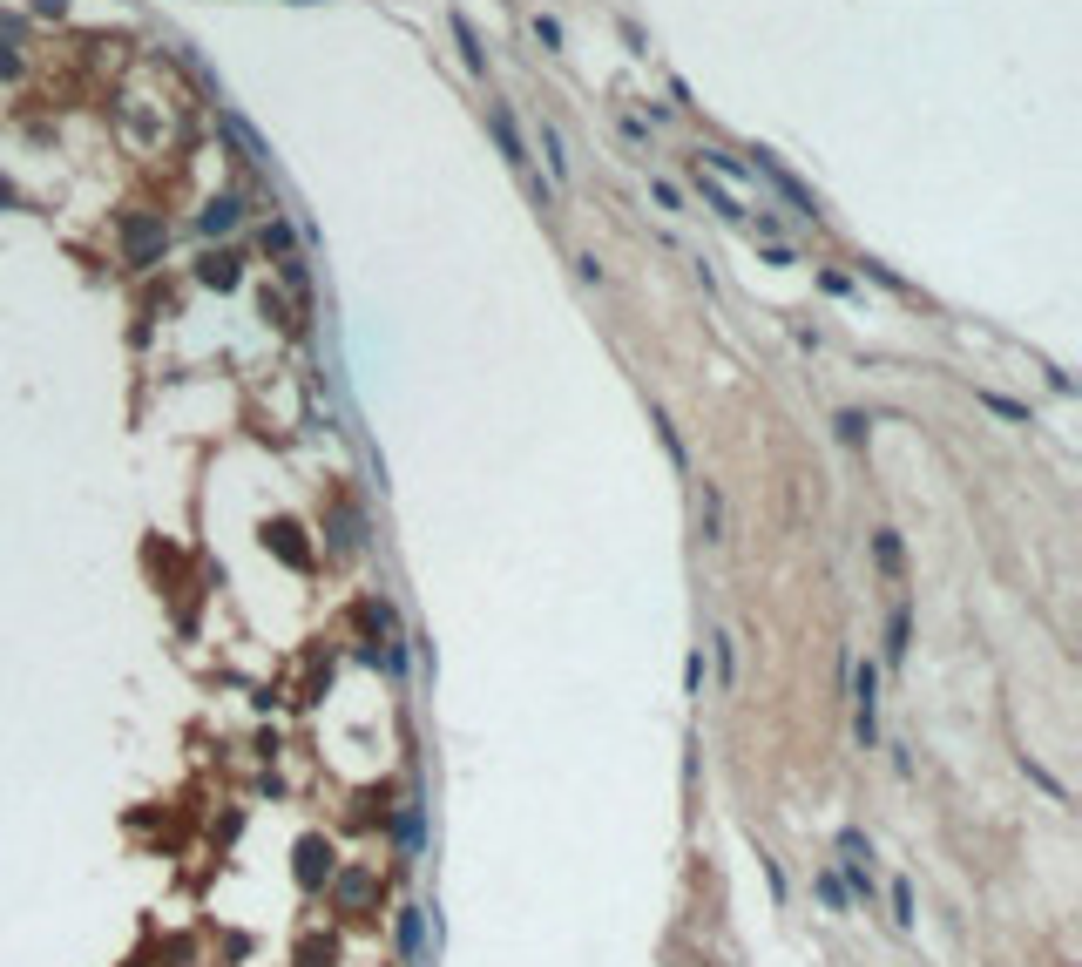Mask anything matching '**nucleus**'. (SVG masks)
<instances>
[{
	"label": "nucleus",
	"instance_id": "1",
	"mask_svg": "<svg viewBox=\"0 0 1082 967\" xmlns=\"http://www.w3.org/2000/svg\"><path fill=\"white\" fill-rule=\"evenodd\" d=\"M487 129H494V143H501V156H508L514 170H528V143H521L514 115H508V109H487Z\"/></svg>",
	"mask_w": 1082,
	"mask_h": 967
},
{
	"label": "nucleus",
	"instance_id": "2",
	"mask_svg": "<svg viewBox=\"0 0 1082 967\" xmlns=\"http://www.w3.org/2000/svg\"><path fill=\"white\" fill-rule=\"evenodd\" d=\"M853 738L859 744L880 738V697H853Z\"/></svg>",
	"mask_w": 1082,
	"mask_h": 967
},
{
	"label": "nucleus",
	"instance_id": "3",
	"mask_svg": "<svg viewBox=\"0 0 1082 967\" xmlns=\"http://www.w3.org/2000/svg\"><path fill=\"white\" fill-rule=\"evenodd\" d=\"M454 41H460V55H467V68L481 75V68H487V55H481V41H474V28H467V14H454Z\"/></svg>",
	"mask_w": 1082,
	"mask_h": 967
},
{
	"label": "nucleus",
	"instance_id": "4",
	"mask_svg": "<svg viewBox=\"0 0 1082 967\" xmlns=\"http://www.w3.org/2000/svg\"><path fill=\"white\" fill-rule=\"evenodd\" d=\"M541 156H548V176H555V183L569 176V156H562V136H555L548 122H541Z\"/></svg>",
	"mask_w": 1082,
	"mask_h": 967
},
{
	"label": "nucleus",
	"instance_id": "5",
	"mask_svg": "<svg viewBox=\"0 0 1082 967\" xmlns=\"http://www.w3.org/2000/svg\"><path fill=\"white\" fill-rule=\"evenodd\" d=\"M886 656H893V663L907 656V602H900V609L886 616Z\"/></svg>",
	"mask_w": 1082,
	"mask_h": 967
},
{
	"label": "nucleus",
	"instance_id": "6",
	"mask_svg": "<svg viewBox=\"0 0 1082 967\" xmlns=\"http://www.w3.org/2000/svg\"><path fill=\"white\" fill-rule=\"evenodd\" d=\"M704 541H724V501H717V487H704Z\"/></svg>",
	"mask_w": 1082,
	"mask_h": 967
},
{
	"label": "nucleus",
	"instance_id": "7",
	"mask_svg": "<svg viewBox=\"0 0 1082 967\" xmlns=\"http://www.w3.org/2000/svg\"><path fill=\"white\" fill-rule=\"evenodd\" d=\"M832 427H839V440H846V447H859V440H866V427H873V420H866V413H839Z\"/></svg>",
	"mask_w": 1082,
	"mask_h": 967
},
{
	"label": "nucleus",
	"instance_id": "8",
	"mask_svg": "<svg viewBox=\"0 0 1082 967\" xmlns=\"http://www.w3.org/2000/svg\"><path fill=\"white\" fill-rule=\"evenodd\" d=\"M893 927H913V886L893 880Z\"/></svg>",
	"mask_w": 1082,
	"mask_h": 967
},
{
	"label": "nucleus",
	"instance_id": "9",
	"mask_svg": "<svg viewBox=\"0 0 1082 967\" xmlns=\"http://www.w3.org/2000/svg\"><path fill=\"white\" fill-rule=\"evenodd\" d=\"M873 562L893 575V569H900V541H893V535H873Z\"/></svg>",
	"mask_w": 1082,
	"mask_h": 967
},
{
	"label": "nucleus",
	"instance_id": "10",
	"mask_svg": "<svg viewBox=\"0 0 1082 967\" xmlns=\"http://www.w3.org/2000/svg\"><path fill=\"white\" fill-rule=\"evenodd\" d=\"M839 853H846V859H873V846H866V832L846 825V832H839Z\"/></svg>",
	"mask_w": 1082,
	"mask_h": 967
},
{
	"label": "nucleus",
	"instance_id": "11",
	"mask_svg": "<svg viewBox=\"0 0 1082 967\" xmlns=\"http://www.w3.org/2000/svg\"><path fill=\"white\" fill-rule=\"evenodd\" d=\"M846 880H853L859 900H873V873H866V859H846Z\"/></svg>",
	"mask_w": 1082,
	"mask_h": 967
},
{
	"label": "nucleus",
	"instance_id": "12",
	"mask_svg": "<svg viewBox=\"0 0 1082 967\" xmlns=\"http://www.w3.org/2000/svg\"><path fill=\"white\" fill-rule=\"evenodd\" d=\"M731 670H738V650H731V636H717V683H731Z\"/></svg>",
	"mask_w": 1082,
	"mask_h": 967
},
{
	"label": "nucleus",
	"instance_id": "13",
	"mask_svg": "<svg viewBox=\"0 0 1082 967\" xmlns=\"http://www.w3.org/2000/svg\"><path fill=\"white\" fill-rule=\"evenodd\" d=\"M981 406H988V413H1001V420H1028L1022 406H1015V399H1001V393H981Z\"/></svg>",
	"mask_w": 1082,
	"mask_h": 967
},
{
	"label": "nucleus",
	"instance_id": "14",
	"mask_svg": "<svg viewBox=\"0 0 1082 967\" xmlns=\"http://www.w3.org/2000/svg\"><path fill=\"white\" fill-rule=\"evenodd\" d=\"M650 197L663 203V210H684V197H677V183H650Z\"/></svg>",
	"mask_w": 1082,
	"mask_h": 967
},
{
	"label": "nucleus",
	"instance_id": "15",
	"mask_svg": "<svg viewBox=\"0 0 1082 967\" xmlns=\"http://www.w3.org/2000/svg\"><path fill=\"white\" fill-rule=\"evenodd\" d=\"M684 690H704V656L690 650V663H684Z\"/></svg>",
	"mask_w": 1082,
	"mask_h": 967
}]
</instances>
